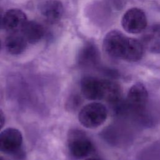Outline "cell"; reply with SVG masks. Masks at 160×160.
I'll use <instances>...</instances> for the list:
<instances>
[{"label":"cell","instance_id":"cell-15","mask_svg":"<svg viewBox=\"0 0 160 160\" xmlns=\"http://www.w3.org/2000/svg\"><path fill=\"white\" fill-rule=\"evenodd\" d=\"M3 19H4V14L0 11V29L4 28L3 27Z\"/></svg>","mask_w":160,"mask_h":160},{"label":"cell","instance_id":"cell-4","mask_svg":"<svg viewBox=\"0 0 160 160\" xmlns=\"http://www.w3.org/2000/svg\"><path fill=\"white\" fill-rule=\"evenodd\" d=\"M109 83L110 80L108 79L85 76L81 79V91L84 97L89 100H105Z\"/></svg>","mask_w":160,"mask_h":160},{"label":"cell","instance_id":"cell-9","mask_svg":"<svg viewBox=\"0 0 160 160\" xmlns=\"http://www.w3.org/2000/svg\"><path fill=\"white\" fill-rule=\"evenodd\" d=\"M27 21V16L22 11L11 9L4 14L3 27L9 31L16 32L21 30Z\"/></svg>","mask_w":160,"mask_h":160},{"label":"cell","instance_id":"cell-14","mask_svg":"<svg viewBox=\"0 0 160 160\" xmlns=\"http://www.w3.org/2000/svg\"><path fill=\"white\" fill-rule=\"evenodd\" d=\"M5 123V115L1 109H0V130L3 128Z\"/></svg>","mask_w":160,"mask_h":160},{"label":"cell","instance_id":"cell-10","mask_svg":"<svg viewBox=\"0 0 160 160\" xmlns=\"http://www.w3.org/2000/svg\"><path fill=\"white\" fill-rule=\"evenodd\" d=\"M41 12L42 16L48 22L54 23L61 19L64 8L61 2L58 0H48L42 4Z\"/></svg>","mask_w":160,"mask_h":160},{"label":"cell","instance_id":"cell-5","mask_svg":"<svg viewBox=\"0 0 160 160\" xmlns=\"http://www.w3.org/2000/svg\"><path fill=\"white\" fill-rule=\"evenodd\" d=\"M121 24L123 29L128 33L142 32L147 28L148 21L146 14L139 8H131L124 14Z\"/></svg>","mask_w":160,"mask_h":160},{"label":"cell","instance_id":"cell-12","mask_svg":"<svg viewBox=\"0 0 160 160\" xmlns=\"http://www.w3.org/2000/svg\"><path fill=\"white\" fill-rule=\"evenodd\" d=\"M99 59V54L96 46L92 43H87L79 53L78 63L82 67L96 65Z\"/></svg>","mask_w":160,"mask_h":160},{"label":"cell","instance_id":"cell-6","mask_svg":"<svg viewBox=\"0 0 160 160\" xmlns=\"http://www.w3.org/2000/svg\"><path fill=\"white\" fill-rule=\"evenodd\" d=\"M22 144V136L18 129L9 128L0 132V151L16 154L21 149Z\"/></svg>","mask_w":160,"mask_h":160},{"label":"cell","instance_id":"cell-7","mask_svg":"<svg viewBox=\"0 0 160 160\" xmlns=\"http://www.w3.org/2000/svg\"><path fill=\"white\" fill-rule=\"evenodd\" d=\"M148 100V92L146 86L141 82H136L129 89L126 101V105L132 110H142Z\"/></svg>","mask_w":160,"mask_h":160},{"label":"cell","instance_id":"cell-13","mask_svg":"<svg viewBox=\"0 0 160 160\" xmlns=\"http://www.w3.org/2000/svg\"><path fill=\"white\" fill-rule=\"evenodd\" d=\"M26 46L27 41L22 35L11 34L5 40L6 50L13 55L21 54L26 49Z\"/></svg>","mask_w":160,"mask_h":160},{"label":"cell","instance_id":"cell-2","mask_svg":"<svg viewBox=\"0 0 160 160\" xmlns=\"http://www.w3.org/2000/svg\"><path fill=\"white\" fill-rule=\"evenodd\" d=\"M67 145L69 154L76 159L86 158L94 150L90 139L85 132L79 129H71L69 132Z\"/></svg>","mask_w":160,"mask_h":160},{"label":"cell","instance_id":"cell-16","mask_svg":"<svg viewBox=\"0 0 160 160\" xmlns=\"http://www.w3.org/2000/svg\"><path fill=\"white\" fill-rule=\"evenodd\" d=\"M85 160H102V159H99V158H88V159H86Z\"/></svg>","mask_w":160,"mask_h":160},{"label":"cell","instance_id":"cell-8","mask_svg":"<svg viewBox=\"0 0 160 160\" xmlns=\"http://www.w3.org/2000/svg\"><path fill=\"white\" fill-rule=\"evenodd\" d=\"M144 49L153 53H160V24H155L146 28L141 41Z\"/></svg>","mask_w":160,"mask_h":160},{"label":"cell","instance_id":"cell-3","mask_svg":"<svg viewBox=\"0 0 160 160\" xmlns=\"http://www.w3.org/2000/svg\"><path fill=\"white\" fill-rule=\"evenodd\" d=\"M108 117L106 107L97 102L84 106L79 111L78 118L80 123L87 128H96L102 125Z\"/></svg>","mask_w":160,"mask_h":160},{"label":"cell","instance_id":"cell-1","mask_svg":"<svg viewBox=\"0 0 160 160\" xmlns=\"http://www.w3.org/2000/svg\"><path fill=\"white\" fill-rule=\"evenodd\" d=\"M105 52L111 58L136 62L143 55L144 47L139 40L126 36L117 30L109 31L103 40Z\"/></svg>","mask_w":160,"mask_h":160},{"label":"cell","instance_id":"cell-11","mask_svg":"<svg viewBox=\"0 0 160 160\" xmlns=\"http://www.w3.org/2000/svg\"><path fill=\"white\" fill-rule=\"evenodd\" d=\"M21 32L27 42L31 44L38 42L44 35V28L35 21H27L21 29Z\"/></svg>","mask_w":160,"mask_h":160},{"label":"cell","instance_id":"cell-18","mask_svg":"<svg viewBox=\"0 0 160 160\" xmlns=\"http://www.w3.org/2000/svg\"><path fill=\"white\" fill-rule=\"evenodd\" d=\"M1 39H0V50H1Z\"/></svg>","mask_w":160,"mask_h":160},{"label":"cell","instance_id":"cell-17","mask_svg":"<svg viewBox=\"0 0 160 160\" xmlns=\"http://www.w3.org/2000/svg\"><path fill=\"white\" fill-rule=\"evenodd\" d=\"M0 160H5L3 158H2V157H0Z\"/></svg>","mask_w":160,"mask_h":160}]
</instances>
